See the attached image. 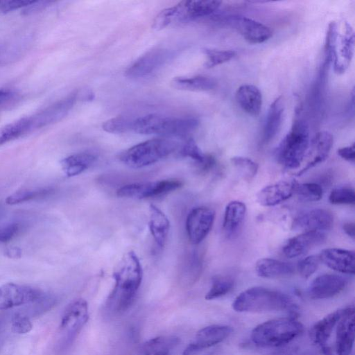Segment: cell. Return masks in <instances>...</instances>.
Masks as SVG:
<instances>
[{"mask_svg": "<svg viewBox=\"0 0 355 355\" xmlns=\"http://www.w3.org/2000/svg\"><path fill=\"white\" fill-rule=\"evenodd\" d=\"M325 239V234L322 232H304L289 239L284 245L282 251L288 258L297 257L320 245Z\"/></svg>", "mask_w": 355, "mask_h": 355, "instance_id": "cell-22", "label": "cell"}, {"mask_svg": "<svg viewBox=\"0 0 355 355\" xmlns=\"http://www.w3.org/2000/svg\"><path fill=\"white\" fill-rule=\"evenodd\" d=\"M230 160L243 178L248 181L251 180L257 173L258 164L248 157L235 156L232 157Z\"/></svg>", "mask_w": 355, "mask_h": 355, "instance_id": "cell-38", "label": "cell"}, {"mask_svg": "<svg viewBox=\"0 0 355 355\" xmlns=\"http://www.w3.org/2000/svg\"><path fill=\"white\" fill-rule=\"evenodd\" d=\"M246 214V206L241 201L230 202L224 212L223 229L227 237H232L241 229Z\"/></svg>", "mask_w": 355, "mask_h": 355, "instance_id": "cell-27", "label": "cell"}, {"mask_svg": "<svg viewBox=\"0 0 355 355\" xmlns=\"http://www.w3.org/2000/svg\"><path fill=\"white\" fill-rule=\"evenodd\" d=\"M199 124L193 117L179 118L150 114L133 119L132 130L141 135L183 137L192 132Z\"/></svg>", "mask_w": 355, "mask_h": 355, "instance_id": "cell-5", "label": "cell"}, {"mask_svg": "<svg viewBox=\"0 0 355 355\" xmlns=\"http://www.w3.org/2000/svg\"><path fill=\"white\" fill-rule=\"evenodd\" d=\"M338 155L343 159L349 162H354L355 160V147L353 143L350 146L342 147L337 150Z\"/></svg>", "mask_w": 355, "mask_h": 355, "instance_id": "cell-45", "label": "cell"}, {"mask_svg": "<svg viewBox=\"0 0 355 355\" xmlns=\"http://www.w3.org/2000/svg\"><path fill=\"white\" fill-rule=\"evenodd\" d=\"M169 53L166 49H153L135 60L125 71L129 78H141L148 76L161 67L168 59Z\"/></svg>", "mask_w": 355, "mask_h": 355, "instance_id": "cell-19", "label": "cell"}, {"mask_svg": "<svg viewBox=\"0 0 355 355\" xmlns=\"http://www.w3.org/2000/svg\"><path fill=\"white\" fill-rule=\"evenodd\" d=\"M19 225L17 223L8 224L0 228V242H6L17 233Z\"/></svg>", "mask_w": 355, "mask_h": 355, "instance_id": "cell-44", "label": "cell"}, {"mask_svg": "<svg viewBox=\"0 0 355 355\" xmlns=\"http://www.w3.org/2000/svg\"><path fill=\"white\" fill-rule=\"evenodd\" d=\"M320 262L343 274L354 275L355 253L354 250L336 248H325L318 254Z\"/></svg>", "mask_w": 355, "mask_h": 355, "instance_id": "cell-21", "label": "cell"}, {"mask_svg": "<svg viewBox=\"0 0 355 355\" xmlns=\"http://www.w3.org/2000/svg\"><path fill=\"white\" fill-rule=\"evenodd\" d=\"M320 263L318 255H309L299 261L297 268L300 275L303 278L307 279L317 270Z\"/></svg>", "mask_w": 355, "mask_h": 355, "instance_id": "cell-41", "label": "cell"}, {"mask_svg": "<svg viewBox=\"0 0 355 355\" xmlns=\"http://www.w3.org/2000/svg\"><path fill=\"white\" fill-rule=\"evenodd\" d=\"M32 323L29 318L21 313H17L12 319V329L15 334H25L31 331Z\"/></svg>", "mask_w": 355, "mask_h": 355, "instance_id": "cell-42", "label": "cell"}, {"mask_svg": "<svg viewBox=\"0 0 355 355\" xmlns=\"http://www.w3.org/2000/svg\"><path fill=\"white\" fill-rule=\"evenodd\" d=\"M178 146V143L172 139H152L124 150L120 154L119 159L130 168H141L167 157Z\"/></svg>", "mask_w": 355, "mask_h": 355, "instance_id": "cell-6", "label": "cell"}, {"mask_svg": "<svg viewBox=\"0 0 355 355\" xmlns=\"http://www.w3.org/2000/svg\"><path fill=\"white\" fill-rule=\"evenodd\" d=\"M232 308L240 313H268L295 310L296 306L284 293L254 286L241 293L232 303Z\"/></svg>", "mask_w": 355, "mask_h": 355, "instance_id": "cell-2", "label": "cell"}, {"mask_svg": "<svg viewBox=\"0 0 355 355\" xmlns=\"http://www.w3.org/2000/svg\"><path fill=\"white\" fill-rule=\"evenodd\" d=\"M348 284L347 277L331 273L322 274L315 277L311 283L308 293L311 298L323 300L340 294Z\"/></svg>", "mask_w": 355, "mask_h": 355, "instance_id": "cell-14", "label": "cell"}, {"mask_svg": "<svg viewBox=\"0 0 355 355\" xmlns=\"http://www.w3.org/2000/svg\"><path fill=\"white\" fill-rule=\"evenodd\" d=\"M232 331V327L227 325L213 324L205 327L196 333L194 340L184 349L182 355H196L223 342Z\"/></svg>", "mask_w": 355, "mask_h": 355, "instance_id": "cell-12", "label": "cell"}, {"mask_svg": "<svg viewBox=\"0 0 355 355\" xmlns=\"http://www.w3.org/2000/svg\"><path fill=\"white\" fill-rule=\"evenodd\" d=\"M180 154L184 157L191 159L202 170H209L215 163L214 157L205 154L192 138L182 146Z\"/></svg>", "mask_w": 355, "mask_h": 355, "instance_id": "cell-33", "label": "cell"}, {"mask_svg": "<svg viewBox=\"0 0 355 355\" xmlns=\"http://www.w3.org/2000/svg\"><path fill=\"white\" fill-rule=\"evenodd\" d=\"M203 53L207 58L205 66L211 68L232 60L236 55V51L233 50H218L205 48Z\"/></svg>", "mask_w": 355, "mask_h": 355, "instance_id": "cell-37", "label": "cell"}, {"mask_svg": "<svg viewBox=\"0 0 355 355\" xmlns=\"http://www.w3.org/2000/svg\"><path fill=\"white\" fill-rule=\"evenodd\" d=\"M284 112V100L282 96L277 97L270 104L266 115L262 136V141L267 144L279 132Z\"/></svg>", "mask_w": 355, "mask_h": 355, "instance_id": "cell-26", "label": "cell"}, {"mask_svg": "<svg viewBox=\"0 0 355 355\" xmlns=\"http://www.w3.org/2000/svg\"><path fill=\"white\" fill-rule=\"evenodd\" d=\"M5 254L9 258L17 259L21 257V251L18 247L12 246L6 249Z\"/></svg>", "mask_w": 355, "mask_h": 355, "instance_id": "cell-46", "label": "cell"}, {"mask_svg": "<svg viewBox=\"0 0 355 355\" xmlns=\"http://www.w3.org/2000/svg\"><path fill=\"white\" fill-rule=\"evenodd\" d=\"M347 308L336 310L317 322L311 329L312 341L321 349L324 355H334V350L329 345V340L339 320L344 315Z\"/></svg>", "mask_w": 355, "mask_h": 355, "instance_id": "cell-15", "label": "cell"}, {"mask_svg": "<svg viewBox=\"0 0 355 355\" xmlns=\"http://www.w3.org/2000/svg\"><path fill=\"white\" fill-rule=\"evenodd\" d=\"M354 343V309L347 307L336 327L334 355H350Z\"/></svg>", "mask_w": 355, "mask_h": 355, "instance_id": "cell-17", "label": "cell"}, {"mask_svg": "<svg viewBox=\"0 0 355 355\" xmlns=\"http://www.w3.org/2000/svg\"><path fill=\"white\" fill-rule=\"evenodd\" d=\"M297 184L295 180L291 179L267 185L257 193V201L264 207L277 205L293 196Z\"/></svg>", "mask_w": 355, "mask_h": 355, "instance_id": "cell-20", "label": "cell"}, {"mask_svg": "<svg viewBox=\"0 0 355 355\" xmlns=\"http://www.w3.org/2000/svg\"><path fill=\"white\" fill-rule=\"evenodd\" d=\"M34 2H35V1H28V0L0 1V11L6 13V12L14 11L15 10H18L20 8H25L27 6L31 5Z\"/></svg>", "mask_w": 355, "mask_h": 355, "instance_id": "cell-43", "label": "cell"}, {"mask_svg": "<svg viewBox=\"0 0 355 355\" xmlns=\"http://www.w3.org/2000/svg\"><path fill=\"white\" fill-rule=\"evenodd\" d=\"M215 211L207 207L193 208L186 219V231L190 242L194 245L201 243L213 226Z\"/></svg>", "mask_w": 355, "mask_h": 355, "instance_id": "cell-11", "label": "cell"}, {"mask_svg": "<svg viewBox=\"0 0 355 355\" xmlns=\"http://www.w3.org/2000/svg\"><path fill=\"white\" fill-rule=\"evenodd\" d=\"M12 95V92L8 89H0V105L6 101Z\"/></svg>", "mask_w": 355, "mask_h": 355, "instance_id": "cell-48", "label": "cell"}, {"mask_svg": "<svg viewBox=\"0 0 355 355\" xmlns=\"http://www.w3.org/2000/svg\"><path fill=\"white\" fill-rule=\"evenodd\" d=\"M334 225V216L325 209H313L297 216L293 220L292 229L304 232L329 230Z\"/></svg>", "mask_w": 355, "mask_h": 355, "instance_id": "cell-16", "label": "cell"}, {"mask_svg": "<svg viewBox=\"0 0 355 355\" xmlns=\"http://www.w3.org/2000/svg\"><path fill=\"white\" fill-rule=\"evenodd\" d=\"M334 143L332 135L327 131L318 132L310 144L306 165L296 174L301 175L309 169L324 162L329 156Z\"/></svg>", "mask_w": 355, "mask_h": 355, "instance_id": "cell-23", "label": "cell"}, {"mask_svg": "<svg viewBox=\"0 0 355 355\" xmlns=\"http://www.w3.org/2000/svg\"><path fill=\"white\" fill-rule=\"evenodd\" d=\"M116 266L113 273L114 285L107 306L111 311L121 313L127 310L135 300L142 281V268L132 251L126 252Z\"/></svg>", "mask_w": 355, "mask_h": 355, "instance_id": "cell-1", "label": "cell"}, {"mask_svg": "<svg viewBox=\"0 0 355 355\" xmlns=\"http://www.w3.org/2000/svg\"><path fill=\"white\" fill-rule=\"evenodd\" d=\"M343 231L347 235L354 239L355 237V225L354 223L348 222L345 223L343 225Z\"/></svg>", "mask_w": 355, "mask_h": 355, "instance_id": "cell-47", "label": "cell"}, {"mask_svg": "<svg viewBox=\"0 0 355 355\" xmlns=\"http://www.w3.org/2000/svg\"><path fill=\"white\" fill-rule=\"evenodd\" d=\"M96 159V154L90 152H81L64 157L61 160L60 164L67 177H73L88 169Z\"/></svg>", "mask_w": 355, "mask_h": 355, "instance_id": "cell-30", "label": "cell"}, {"mask_svg": "<svg viewBox=\"0 0 355 355\" xmlns=\"http://www.w3.org/2000/svg\"><path fill=\"white\" fill-rule=\"evenodd\" d=\"M171 85L179 90L190 92H206L214 89L216 82L214 79L207 76L194 77H175L171 82Z\"/></svg>", "mask_w": 355, "mask_h": 355, "instance_id": "cell-32", "label": "cell"}, {"mask_svg": "<svg viewBox=\"0 0 355 355\" xmlns=\"http://www.w3.org/2000/svg\"><path fill=\"white\" fill-rule=\"evenodd\" d=\"M310 144L307 123L302 119H295L290 131L277 147L276 157L285 168L297 169L304 160Z\"/></svg>", "mask_w": 355, "mask_h": 355, "instance_id": "cell-4", "label": "cell"}, {"mask_svg": "<svg viewBox=\"0 0 355 355\" xmlns=\"http://www.w3.org/2000/svg\"><path fill=\"white\" fill-rule=\"evenodd\" d=\"M329 201L333 205H354V189L349 187H336L331 191Z\"/></svg>", "mask_w": 355, "mask_h": 355, "instance_id": "cell-39", "label": "cell"}, {"mask_svg": "<svg viewBox=\"0 0 355 355\" xmlns=\"http://www.w3.org/2000/svg\"><path fill=\"white\" fill-rule=\"evenodd\" d=\"M54 191L51 187H42L34 189H22L8 196L6 203L13 205L35 199L44 198L51 196Z\"/></svg>", "mask_w": 355, "mask_h": 355, "instance_id": "cell-35", "label": "cell"}, {"mask_svg": "<svg viewBox=\"0 0 355 355\" xmlns=\"http://www.w3.org/2000/svg\"><path fill=\"white\" fill-rule=\"evenodd\" d=\"M182 181L167 179L125 184L116 191L121 198L145 199L164 196L182 186Z\"/></svg>", "mask_w": 355, "mask_h": 355, "instance_id": "cell-9", "label": "cell"}, {"mask_svg": "<svg viewBox=\"0 0 355 355\" xmlns=\"http://www.w3.org/2000/svg\"><path fill=\"white\" fill-rule=\"evenodd\" d=\"M295 193L303 201L315 202L322 198L323 189L315 182L297 183Z\"/></svg>", "mask_w": 355, "mask_h": 355, "instance_id": "cell-36", "label": "cell"}, {"mask_svg": "<svg viewBox=\"0 0 355 355\" xmlns=\"http://www.w3.org/2000/svg\"><path fill=\"white\" fill-rule=\"evenodd\" d=\"M207 355H220V354L217 352H213L209 354H207Z\"/></svg>", "mask_w": 355, "mask_h": 355, "instance_id": "cell-49", "label": "cell"}, {"mask_svg": "<svg viewBox=\"0 0 355 355\" xmlns=\"http://www.w3.org/2000/svg\"><path fill=\"white\" fill-rule=\"evenodd\" d=\"M255 270L259 277L268 279L286 277L295 272L290 263L271 258L259 259L255 264Z\"/></svg>", "mask_w": 355, "mask_h": 355, "instance_id": "cell-28", "label": "cell"}, {"mask_svg": "<svg viewBox=\"0 0 355 355\" xmlns=\"http://www.w3.org/2000/svg\"><path fill=\"white\" fill-rule=\"evenodd\" d=\"M303 331V324L296 318H279L256 326L251 332V340L259 347H277L291 343Z\"/></svg>", "mask_w": 355, "mask_h": 355, "instance_id": "cell-3", "label": "cell"}, {"mask_svg": "<svg viewBox=\"0 0 355 355\" xmlns=\"http://www.w3.org/2000/svg\"><path fill=\"white\" fill-rule=\"evenodd\" d=\"M193 19L190 1H182L178 4L162 10L155 18L153 28L157 31L169 25L187 22Z\"/></svg>", "mask_w": 355, "mask_h": 355, "instance_id": "cell-24", "label": "cell"}, {"mask_svg": "<svg viewBox=\"0 0 355 355\" xmlns=\"http://www.w3.org/2000/svg\"><path fill=\"white\" fill-rule=\"evenodd\" d=\"M43 293L35 288L15 283L0 286V310H6L35 302L42 298Z\"/></svg>", "mask_w": 355, "mask_h": 355, "instance_id": "cell-10", "label": "cell"}, {"mask_svg": "<svg viewBox=\"0 0 355 355\" xmlns=\"http://www.w3.org/2000/svg\"><path fill=\"white\" fill-rule=\"evenodd\" d=\"M239 107L248 114L257 116L261 112L263 98L259 89L253 85H241L235 94Z\"/></svg>", "mask_w": 355, "mask_h": 355, "instance_id": "cell-25", "label": "cell"}, {"mask_svg": "<svg viewBox=\"0 0 355 355\" xmlns=\"http://www.w3.org/2000/svg\"><path fill=\"white\" fill-rule=\"evenodd\" d=\"M179 342V338L173 336L155 337L144 343L137 355H169Z\"/></svg>", "mask_w": 355, "mask_h": 355, "instance_id": "cell-31", "label": "cell"}, {"mask_svg": "<svg viewBox=\"0 0 355 355\" xmlns=\"http://www.w3.org/2000/svg\"><path fill=\"white\" fill-rule=\"evenodd\" d=\"M133 119L126 116H116L103 123V129L110 133H123L132 130Z\"/></svg>", "mask_w": 355, "mask_h": 355, "instance_id": "cell-40", "label": "cell"}, {"mask_svg": "<svg viewBox=\"0 0 355 355\" xmlns=\"http://www.w3.org/2000/svg\"><path fill=\"white\" fill-rule=\"evenodd\" d=\"M345 28V33H339L336 23L331 21L329 24L327 34L324 63L329 64L333 62L334 69L337 74L345 73L354 55V31L347 22Z\"/></svg>", "mask_w": 355, "mask_h": 355, "instance_id": "cell-7", "label": "cell"}, {"mask_svg": "<svg viewBox=\"0 0 355 355\" xmlns=\"http://www.w3.org/2000/svg\"><path fill=\"white\" fill-rule=\"evenodd\" d=\"M234 284V279L230 275H216L211 279L210 288L205 298L212 300L225 296L233 289Z\"/></svg>", "mask_w": 355, "mask_h": 355, "instance_id": "cell-34", "label": "cell"}, {"mask_svg": "<svg viewBox=\"0 0 355 355\" xmlns=\"http://www.w3.org/2000/svg\"><path fill=\"white\" fill-rule=\"evenodd\" d=\"M229 21L238 33L251 44L263 43L272 35V32L269 27L247 17H233Z\"/></svg>", "mask_w": 355, "mask_h": 355, "instance_id": "cell-18", "label": "cell"}, {"mask_svg": "<svg viewBox=\"0 0 355 355\" xmlns=\"http://www.w3.org/2000/svg\"><path fill=\"white\" fill-rule=\"evenodd\" d=\"M148 225L156 244L163 248L169 232L170 222L166 214L154 205L149 207Z\"/></svg>", "mask_w": 355, "mask_h": 355, "instance_id": "cell-29", "label": "cell"}, {"mask_svg": "<svg viewBox=\"0 0 355 355\" xmlns=\"http://www.w3.org/2000/svg\"><path fill=\"white\" fill-rule=\"evenodd\" d=\"M77 97V93L71 94L34 114L30 115L33 131L62 119L73 107Z\"/></svg>", "mask_w": 355, "mask_h": 355, "instance_id": "cell-13", "label": "cell"}, {"mask_svg": "<svg viewBox=\"0 0 355 355\" xmlns=\"http://www.w3.org/2000/svg\"><path fill=\"white\" fill-rule=\"evenodd\" d=\"M88 319V304L84 299H76L67 306L59 327L58 351H64L72 345Z\"/></svg>", "mask_w": 355, "mask_h": 355, "instance_id": "cell-8", "label": "cell"}]
</instances>
